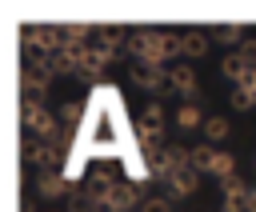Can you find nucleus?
I'll use <instances>...</instances> for the list:
<instances>
[{"mask_svg":"<svg viewBox=\"0 0 256 212\" xmlns=\"http://www.w3.org/2000/svg\"><path fill=\"white\" fill-rule=\"evenodd\" d=\"M176 52H180V36L156 32V28H136L128 36V48H124V56H132L136 64H156V68H164V60Z\"/></svg>","mask_w":256,"mask_h":212,"instance_id":"obj_1","label":"nucleus"},{"mask_svg":"<svg viewBox=\"0 0 256 212\" xmlns=\"http://www.w3.org/2000/svg\"><path fill=\"white\" fill-rule=\"evenodd\" d=\"M24 40H28V52L36 56H52L64 48V32L52 28V24H36V28H24Z\"/></svg>","mask_w":256,"mask_h":212,"instance_id":"obj_2","label":"nucleus"},{"mask_svg":"<svg viewBox=\"0 0 256 212\" xmlns=\"http://www.w3.org/2000/svg\"><path fill=\"white\" fill-rule=\"evenodd\" d=\"M112 60H116V52H112V48H104L100 40H96V44H88V48H84V60H80V68H76V80H92V84H96V80H100V72H104Z\"/></svg>","mask_w":256,"mask_h":212,"instance_id":"obj_3","label":"nucleus"},{"mask_svg":"<svg viewBox=\"0 0 256 212\" xmlns=\"http://www.w3.org/2000/svg\"><path fill=\"white\" fill-rule=\"evenodd\" d=\"M168 76L172 68H156V64H132V84L144 92H168Z\"/></svg>","mask_w":256,"mask_h":212,"instance_id":"obj_4","label":"nucleus"},{"mask_svg":"<svg viewBox=\"0 0 256 212\" xmlns=\"http://www.w3.org/2000/svg\"><path fill=\"white\" fill-rule=\"evenodd\" d=\"M28 156H32V164H36L40 172H64V168H60L64 148H60V144H52V140H36V144L28 148Z\"/></svg>","mask_w":256,"mask_h":212,"instance_id":"obj_5","label":"nucleus"},{"mask_svg":"<svg viewBox=\"0 0 256 212\" xmlns=\"http://www.w3.org/2000/svg\"><path fill=\"white\" fill-rule=\"evenodd\" d=\"M220 192H224V212H248L252 188H248L240 176H228V180H220Z\"/></svg>","mask_w":256,"mask_h":212,"instance_id":"obj_6","label":"nucleus"},{"mask_svg":"<svg viewBox=\"0 0 256 212\" xmlns=\"http://www.w3.org/2000/svg\"><path fill=\"white\" fill-rule=\"evenodd\" d=\"M112 176L104 172V168H96V172H88V188H84V196H88V208H100V204H108V196H112Z\"/></svg>","mask_w":256,"mask_h":212,"instance_id":"obj_7","label":"nucleus"},{"mask_svg":"<svg viewBox=\"0 0 256 212\" xmlns=\"http://www.w3.org/2000/svg\"><path fill=\"white\" fill-rule=\"evenodd\" d=\"M168 92L184 96L188 104L196 100V72H192V64H176V68H172V76H168Z\"/></svg>","mask_w":256,"mask_h":212,"instance_id":"obj_8","label":"nucleus"},{"mask_svg":"<svg viewBox=\"0 0 256 212\" xmlns=\"http://www.w3.org/2000/svg\"><path fill=\"white\" fill-rule=\"evenodd\" d=\"M248 72H252V64H248V60H244V52H236V48L220 60V76H224V80H232V88H236V84H244V80H248Z\"/></svg>","mask_w":256,"mask_h":212,"instance_id":"obj_9","label":"nucleus"},{"mask_svg":"<svg viewBox=\"0 0 256 212\" xmlns=\"http://www.w3.org/2000/svg\"><path fill=\"white\" fill-rule=\"evenodd\" d=\"M44 92H48V76L24 68V72H20V96H24V104H40Z\"/></svg>","mask_w":256,"mask_h":212,"instance_id":"obj_10","label":"nucleus"},{"mask_svg":"<svg viewBox=\"0 0 256 212\" xmlns=\"http://www.w3.org/2000/svg\"><path fill=\"white\" fill-rule=\"evenodd\" d=\"M88 152H92L88 140L72 144V152H68V160H64V180H68V184H76V180L84 176V168H88Z\"/></svg>","mask_w":256,"mask_h":212,"instance_id":"obj_11","label":"nucleus"},{"mask_svg":"<svg viewBox=\"0 0 256 212\" xmlns=\"http://www.w3.org/2000/svg\"><path fill=\"white\" fill-rule=\"evenodd\" d=\"M164 188H168V200H180V196H192V192L200 188V176H196L192 168H184V172H176L172 180H164Z\"/></svg>","mask_w":256,"mask_h":212,"instance_id":"obj_12","label":"nucleus"},{"mask_svg":"<svg viewBox=\"0 0 256 212\" xmlns=\"http://www.w3.org/2000/svg\"><path fill=\"white\" fill-rule=\"evenodd\" d=\"M40 196L44 200H56V196H68V180H64V172H40Z\"/></svg>","mask_w":256,"mask_h":212,"instance_id":"obj_13","label":"nucleus"},{"mask_svg":"<svg viewBox=\"0 0 256 212\" xmlns=\"http://www.w3.org/2000/svg\"><path fill=\"white\" fill-rule=\"evenodd\" d=\"M136 200H140V188H136V184H116L112 196H108V208L128 212V208H136Z\"/></svg>","mask_w":256,"mask_h":212,"instance_id":"obj_14","label":"nucleus"},{"mask_svg":"<svg viewBox=\"0 0 256 212\" xmlns=\"http://www.w3.org/2000/svg\"><path fill=\"white\" fill-rule=\"evenodd\" d=\"M180 52H184L188 60H200V56L208 52V40H204V32H184V36H180Z\"/></svg>","mask_w":256,"mask_h":212,"instance_id":"obj_15","label":"nucleus"},{"mask_svg":"<svg viewBox=\"0 0 256 212\" xmlns=\"http://www.w3.org/2000/svg\"><path fill=\"white\" fill-rule=\"evenodd\" d=\"M176 124H180L184 132H192V128H200V124H204V112L196 108V100H192V104H180V108H176Z\"/></svg>","mask_w":256,"mask_h":212,"instance_id":"obj_16","label":"nucleus"},{"mask_svg":"<svg viewBox=\"0 0 256 212\" xmlns=\"http://www.w3.org/2000/svg\"><path fill=\"white\" fill-rule=\"evenodd\" d=\"M56 112H60V124L64 128H80L84 124V104H76V100H64Z\"/></svg>","mask_w":256,"mask_h":212,"instance_id":"obj_17","label":"nucleus"},{"mask_svg":"<svg viewBox=\"0 0 256 212\" xmlns=\"http://www.w3.org/2000/svg\"><path fill=\"white\" fill-rule=\"evenodd\" d=\"M212 160H216L212 144H196L192 148V172H212Z\"/></svg>","mask_w":256,"mask_h":212,"instance_id":"obj_18","label":"nucleus"},{"mask_svg":"<svg viewBox=\"0 0 256 212\" xmlns=\"http://www.w3.org/2000/svg\"><path fill=\"white\" fill-rule=\"evenodd\" d=\"M228 132H232V128H228L224 116H208V120H204V136H208V144H220Z\"/></svg>","mask_w":256,"mask_h":212,"instance_id":"obj_19","label":"nucleus"},{"mask_svg":"<svg viewBox=\"0 0 256 212\" xmlns=\"http://www.w3.org/2000/svg\"><path fill=\"white\" fill-rule=\"evenodd\" d=\"M216 36H220V44H244V40H248L240 24H220V28H216Z\"/></svg>","mask_w":256,"mask_h":212,"instance_id":"obj_20","label":"nucleus"},{"mask_svg":"<svg viewBox=\"0 0 256 212\" xmlns=\"http://www.w3.org/2000/svg\"><path fill=\"white\" fill-rule=\"evenodd\" d=\"M236 172V160L228 156V152H216V160H212V176H220V180H228Z\"/></svg>","mask_w":256,"mask_h":212,"instance_id":"obj_21","label":"nucleus"},{"mask_svg":"<svg viewBox=\"0 0 256 212\" xmlns=\"http://www.w3.org/2000/svg\"><path fill=\"white\" fill-rule=\"evenodd\" d=\"M88 32H92V28L80 24V20H76V24H64V40H72V44H88Z\"/></svg>","mask_w":256,"mask_h":212,"instance_id":"obj_22","label":"nucleus"},{"mask_svg":"<svg viewBox=\"0 0 256 212\" xmlns=\"http://www.w3.org/2000/svg\"><path fill=\"white\" fill-rule=\"evenodd\" d=\"M140 212H172V200L168 196H144L140 200Z\"/></svg>","mask_w":256,"mask_h":212,"instance_id":"obj_23","label":"nucleus"},{"mask_svg":"<svg viewBox=\"0 0 256 212\" xmlns=\"http://www.w3.org/2000/svg\"><path fill=\"white\" fill-rule=\"evenodd\" d=\"M252 104H256V100L248 96V88H240V84H236V88H232V108H252Z\"/></svg>","mask_w":256,"mask_h":212,"instance_id":"obj_24","label":"nucleus"},{"mask_svg":"<svg viewBox=\"0 0 256 212\" xmlns=\"http://www.w3.org/2000/svg\"><path fill=\"white\" fill-rule=\"evenodd\" d=\"M236 52H244V60H248V64L256 68V36H248V40H244V44H240Z\"/></svg>","mask_w":256,"mask_h":212,"instance_id":"obj_25","label":"nucleus"},{"mask_svg":"<svg viewBox=\"0 0 256 212\" xmlns=\"http://www.w3.org/2000/svg\"><path fill=\"white\" fill-rule=\"evenodd\" d=\"M240 88H248V96H252V100H256V68H252V72H248V80H244V84H240Z\"/></svg>","mask_w":256,"mask_h":212,"instance_id":"obj_26","label":"nucleus"},{"mask_svg":"<svg viewBox=\"0 0 256 212\" xmlns=\"http://www.w3.org/2000/svg\"><path fill=\"white\" fill-rule=\"evenodd\" d=\"M92 212H116V208H108V204H100V208H92Z\"/></svg>","mask_w":256,"mask_h":212,"instance_id":"obj_27","label":"nucleus"},{"mask_svg":"<svg viewBox=\"0 0 256 212\" xmlns=\"http://www.w3.org/2000/svg\"><path fill=\"white\" fill-rule=\"evenodd\" d=\"M80 212H92V208H80Z\"/></svg>","mask_w":256,"mask_h":212,"instance_id":"obj_28","label":"nucleus"},{"mask_svg":"<svg viewBox=\"0 0 256 212\" xmlns=\"http://www.w3.org/2000/svg\"><path fill=\"white\" fill-rule=\"evenodd\" d=\"M52 212H64V208H52Z\"/></svg>","mask_w":256,"mask_h":212,"instance_id":"obj_29","label":"nucleus"}]
</instances>
